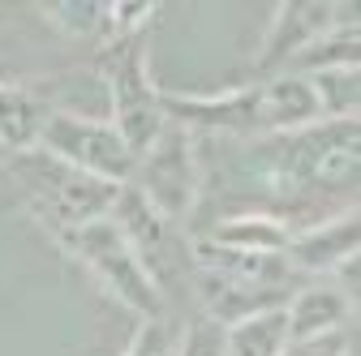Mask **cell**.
I'll list each match as a JSON object with an SVG mask.
<instances>
[{"label": "cell", "instance_id": "6da1fadb", "mask_svg": "<svg viewBox=\"0 0 361 356\" xmlns=\"http://www.w3.org/2000/svg\"><path fill=\"white\" fill-rule=\"evenodd\" d=\"M245 159L271 198L301 202L305 193H340L353 202L361 167V125L319 120L280 138H258L245 142Z\"/></svg>", "mask_w": 361, "mask_h": 356}, {"label": "cell", "instance_id": "7a4b0ae2", "mask_svg": "<svg viewBox=\"0 0 361 356\" xmlns=\"http://www.w3.org/2000/svg\"><path fill=\"white\" fill-rule=\"evenodd\" d=\"M190 275L202 292V314L215 322H237L262 309H284V300L305 284L284 253H241L219 249L202 236L190 241Z\"/></svg>", "mask_w": 361, "mask_h": 356}, {"label": "cell", "instance_id": "3957f363", "mask_svg": "<svg viewBox=\"0 0 361 356\" xmlns=\"http://www.w3.org/2000/svg\"><path fill=\"white\" fill-rule=\"evenodd\" d=\"M56 245L95 279L116 305H125L138 322H155L164 318V292L155 288V279L147 275V266L138 262V253L129 249V241L121 236V228L112 224V215L90 219L82 228H69L56 236Z\"/></svg>", "mask_w": 361, "mask_h": 356}, {"label": "cell", "instance_id": "277c9868", "mask_svg": "<svg viewBox=\"0 0 361 356\" xmlns=\"http://www.w3.org/2000/svg\"><path fill=\"white\" fill-rule=\"evenodd\" d=\"M99 61H104L99 69L108 82V120L133 151V159H138L168 125L164 86L151 77V65H147V34L104 43Z\"/></svg>", "mask_w": 361, "mask_h": 356}, {"label": "cell", "instance_id": "5b68a950", "mask_svg": "<svg viewBox=\"0 0 361 356\" xmlns=\"http://www.w3.org/2000/svg\"><path fill=\"white\" fill-rule=\"evenodd\" d=\"M13 176L26 189V202L35 206V215L48 224L52 236L69 232V228H82L90 219H104L116 202V185L108 181H95L61 159H52L48 151H26V155H13Z\"/></svg>", "mask_w": 361, "mask_h": 356}, {"label": "cell", "instance_id": "8992f818", "mask_svg": "<svg viewBox=\"0 0 361 356\" xmlns=\"http://www.w3.org/2000/svg\"><path fill=\"white\" fill-rule=\"evenodd\" d=\"M129 189H138L164 219H172L176 228L190 224V215L198 210L202 198V159H198V138L168 120L159 138L133 159Z\"/></svg>", "mask_w": 361, "mask_h": 356}, {"label": "cell", "instance_id": "52a82bcc", "mask_svg": "<svg viewBox=\"0 0 361 356\" xmlns=\"http://www.w3.org/2000/svg\"><path fill=\"white\" fill-rule=\"evenodd\" d=\"M39 151H48L52 159L95 176V181H108L116 189L129 185V176H133V151L125 146V138L112 129L108 116H82V112L52 108Z\"/></svg>", "mask_w": 361, "mask_h": 356}, {"label": "cell", "instance_id": "ba28073f", "mask_svg": "<svg viewBox=\"0 0 361 356\" xmlns=\"http://www.w3.org/2000/svg\"><path fill=\"white\" fill-rule=\"evenodd\" d=\"M108 215H112V224L121 228V236L129 241V249L138 253V262L147 266V275L155 279V288L168 300L172 275L180 271V266H190L185 228H176L172 219H164L138 189H129V185H121V193H116Z\"/></svg>", "mask_w": 361, "mask_h": 356}, {"label": "cell", "instance_id": "9c48e42d", "mask_svg": "<svg viewBox=\"0 0 361 356\" xmlns=\"http://www.w3.org/2000/svg\"><path fill=\"white\" fill-rule=\"evenodd\" d=\"M357 5H327V0H284V5L271 9V26L262 30V43L254 52V73L262 77H276L288 73L293 61L310 48L323 30H331L336 22L353 18Z\"/></svg>", "mask_w": 361, "mask_h": 356}, {"label": "cell", "instance_id": "30bf717a", "mask_svg": "<svg viewBox=\"0 0 361 356\" xmlns=\"http://www.w3.org/2000/svg\"><path fill=\"white\" fill-rule=\"evenodd\" d=\"M357 249H361V215L357 206H344L310 228H293L284 258L301 279H331L344 262L357 258Z\"/></svg>", "mask_w": 361, "mask_h": 356}, {"label": "cell", "instance_id": "8fae6325", "mask_svg": "<svg viewBox=\"0 0 361 356\" xmlns=\"http://www.w3.org/2000/svg\"><path fill=\"white\" fill-rule=\"evenodd\" d=\"M348 322H353V300L327 279H305L284 300V331H288V339H314V335L348 331Z\"/></svg>", "mask_w": 361, "mask_h": 356}, {"label": "cell", "instance_id": "7c38bea8", "mask_svg": "<svg viewBox=\"0 0 361 356\" xmlns=\"http://www.w3.org/2000/svg\"><path fill=\"white\" fill-rule=\"evenodd\" d=\"M219 249H241V253H284L293 241V224L271 210H241L211 224V232L202 236Z\"/></svg>", "mask_w": 361, "mask_h": 356}, {"label": "cell", "instance_id": "4fadbf2b", "mask_svg": "<svg viewBox=\"0 0 361 356\" xmlns=\"http://www.w3.org/2000/svg\"><path fill=\"white\" fill-rule=\"evenodd\" d=\"M48 116H52V103L43 95L13 86V82H0V151H9V155L39 151Z\"/></svg>", "mask_w": 361, "mask_h": 356}, {"label": "cell", "instance_id": "5bb4252c", "mask_svg": "<svg viewBox=\"0 0 361 356\" xmlns=\"http://www.w3.org/2000/svg\"><path fill=\"white\" fill-rule=\"evenodd\" d=\"M284 343H288L284 309H262V314L224 326V356H280Z\"/></svg>", "mask_w": 361, "mask_h": 356}, {"label": "cell", "instance_id": "9a60e30c", "mask_svg": "<svg viewBox=\"0 0 361 356\" xmlns=\"http://www.w3.org/2000/svg\"><path fill=\"white\" fill-rule=\"evenodd\" d=\"M301 77H310V91L319 99L323 120H357V112H361V65L319 69V73H301Z\"/></svg>", "mask_w": 361, "mask_h": 356}, {"label": "cell", "instance_id": "2e32d148", "mask_svg": "<svg viewBox=\"0 0 361 356\" xmlns=\"http://www.w3.org/2000/svg\"><path fill=\"white\" fill-rule=\"evenodd\" d=\"M61 34L90 39V43H112V5H90V0H69V5H43L39 9Z\"/></svg>", "mask_w": 361, "mask_h": 356}, {"label": "cell", "instance_id": "e0dca14e", "mask_svg": "<svg viewBox=\"0 0 361 356\" xmlns=\"http://www.w3.org/2000/svg\"><path fill=\"white\" fill-rule=\"evenodd\" d=\"M176 356H224V322L198 314L176 335Z\"/></svg>", "mask_w": 361, "mask_h": 356}, {"label": "cell", "instance_id": "ac0fdd59", "mask_svg": "<svg viewBox=\"0 0 361 356\" xmlns=\"http://www.w3.org/2000/svg\"><path fill=\"white\" fill-rule=\"evenodd\" d=\"M121 356H176V331H172L164 318H155V322H138Z\"/></svg>", "mask_w": 361, "mask_h": 356}, {"label": "cell", "instance_id": "d6986e66", "mask_svg": "<svg viewBox=\"0 0 361 356\" xmlns=\"http://www.w3.org/2000/svg\"><path fill=\"white\" fill-rule=\"evenodd\" d=\"M280 356H357V348H353V331H331L314 339H288Z\"/></svg>", "mask_w": 361, "mask_h": 356}]
</instances>
